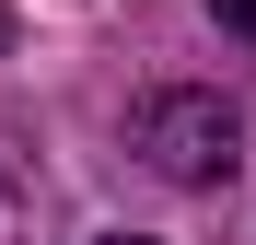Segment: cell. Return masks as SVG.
Instances as JSON below:
<instances>
[{"label": "cell", "instance_id": "1", "mask_svg": "<svg viewBox=\"0 0 256 245\" xmlns=\"http://www.w3.org/2000/svg\"><path fill=\"white\" fill-rule=\"evenodd\" d=\"M140 163H152L163 187H222L233 163H244V117L222 94H186V82H175V94L140 105Z\"/></svg>", "mask_w": 256, "mask_h": 245}, {"label": "cell", "instance_id": "2", "mask_svg": "<svg viewBox=\"0 0 256 245\" xmlns=\"http://www.w3.org/2000/svg\"><path fill=\"white\" fill-rule=\"evenodd\" d=\"M0 245H24V175H12V152H0Z\"/></svg>", "mask_w": 256, "mask_h": 245}, {"label": "cell", "instance_id": "3", "mask_svg": "<svg viewBox=\"0 0 256 245\" xmlns=\"http://www.w3.org/2000/svg\"><path fill=\"white\" fill-rule=\"evenodd\" d=\"M210 12H222V35H233V47L256 59V0H210Z\"/></svg>", "mask_w": 256, "mask_h": 245}, {"label": "cell", "instance_id": "4", "mask_svg": "<svg viewBox=\"0 0 256 245\" xmlns=\"http://www.w3.org/2000/svg\"><path fill=\"white\" fill-rule=\"evenodd\" d=\"M0 47H12V12H0Z\"/></svg>", "mask_w": 256, "mask_h": 245}, {"label": "cell", "instance_id": "5", "mask_svg": "<svg viewBox=\"0 0 256 245\" xmlns=\"http://www.w3.org/2000/svg\"><path fill=\"white\" fill-rule=\"evenodd\" d=\"M105 245H140V233H105Z\"/></svg>", "mask_w": 256, "mask_h": 245}]
</instances>
